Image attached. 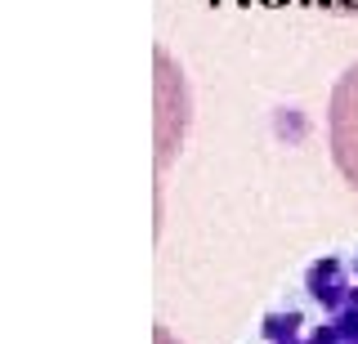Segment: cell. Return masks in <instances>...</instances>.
<instances>
[{
  "label": "cell",
  "instance_id": "cell-1",
  "mask_svg": "<svg viewBox=\"0 0 358 344\" xmlns=\"http://www.w3.org/2000/svg\"><path fill=\"white\" fill-rule=\"evenodd\" d=\"M246 344H358V250L313 260Z\"/></svg>",
  "mask_w": 358,
  "mask_h": 344
},
{
  "label": "cell",
  "instance_id": "cell-2",
  "mask_svg": "<svg viewBox=\"0 0 358 344\" xmlns=\"http://www.w3.org/2000/svg\"><path fill=\"white\" fill-rule=\"evenodd\" d=\"M327 148L345 184L358 188V63L341 72L327 98Z\"/></svg>",
  "mask_w": 358,
  "mask_h": 344
},
{
  "label": "cell",
  "instance_id": "cell-3",
  "mask_svg": "<svg viewBox=\"0 0 358 344\" xmlns=\"http://www.w3.org/2000/svg\"><path fill=\"white\" fill-rule=\"evenodd\" d=\"M318 9H336V14H358V0H313Z\"/></svg>",
  "mask_w": 358,
  "mask_h": 344
}]
</instances>
